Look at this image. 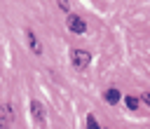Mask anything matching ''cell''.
Listing matches in <instances>:
<instances>
[{
  "instance_id": "6da1fadb",
  "label": "cell",
  "mask_w": 150,
  "mask_h": 129,
  "mask_svg": "<svg viewBox=\"0 0 150 129\" xmlns=\"http://www.w3.org/2000/svg\"><path fill=\"white\" fill-rule=\"evenodd\" d=\"M89 61H91V54L87 52V49H73L70 52V63L75 66V68H87L89 66Z\"/></svg>"
},
{
  "instance_id": "7a4b0ae2",
  "label": "cell",
  "mask_w": 150,
  "mask_h": 129,
  "mask_svg": "<svg viewBox=\"0 0 150 129\" xmlns=\"http://www.w3.org/2000/svg\"><path fill=\"white\" fill-rule=\"evenodd\" d=\"M66 23H68V28H70L73 33H77V35H82V33L87 30V23H84V21H82L80 16H75V14H68Z\"/></svg>"
},
{
  "instance_id": "3957f363",
  "label": "cell",
  "mask_w": 150,
  "mask_h": 129,
  "mask_svg": "<svg viewBox=\"0 0 150 129\" xmlns=\"http://www.w3.org/2000/svg\"><path fill=\"white\" fill-rule=\"evenodd\" d=\"M26 38H28V45H30V49H33V54H42V45H40V40L30 33V30H26Z\"/></svg>"
},
{
  "instance_id": "277c9868",
  "label": "cell",
  "mask_w": 150,
  "mask_h": 129,
  "mask_svg": "<svg viewBox=\"0 0 150 129\" xmlns=\"http://www.w3.org/2000/svg\"><path fill=\"white\" fill-rule=\"evenodd\" d=\"M30 110H33V117H35L38 122H42V120H45V115H42V106H40L38 101H30Z\"/></svg>"
},
{
  "instance_id": "5b68a950",
  "label": "cell",
  "mask_w": 150,
  "mask_h": 129,
  "mask_svg": "<svg viewBox=\"0 0 150 129\" xmlns=\"http://www.w3.org/2000/svg\"><path fill=\"white\" fill-rule=\"evenodd\" d=\"M103 96H105V101H108V103H117V101L122 99V94H120L117 89H108V91H105Z\"/></svg>"
},
{
  "instance_id": "8992f818",
  "label": "cell",
  "mask_w": 150,
  "mask_h": 129,
  "mask_svg": "<svg viewBox=\"0 0 150 129\" xmlns=\"http://www.w3.org/2000/svg\"><path fill=\"white\" fill-rule=\"evenodd\" d=\"M124 103H127V108H129V110H136V108H138V99H136V96H127V99H124Z\"/></svg>"
},
{
  "instance_id": "52a82bcc",
  "label": "cell",
  "mask_w": 150,
  "mask_h": 129,
  "mask_svg": "<svg viewBox=\"0 0 150 129\" xmlns=\"http://www.w3.org/2000/svg\"><path fill=\"white\" fill-rule=\"evenodd\" d=\"M87 129H101V127H98V122H96V117H94V115H87Z\"/></svg>"
},
{
  "instance_id": "ba28073f",
  "label": "cell",
  "mask_w": 150,
  "mask_h": 129,
  "mask_svg": "<svg viewBox=\"0 0 150 129\" xmlns=\"http://www.w3.org/2000/svg\"><path fill=\"white\" fill-rule=\"evenodd\" d=\"M141 101H143V103H148V106H150V94H148V91H145V94H141Z\"/></svg>"
},
{
  "instance_id": "9c48e42d",
  "label": "cell",
  "mask_w": 150,
  "mask_h": 129,
  "mask_svg": "<svg viewBox=\"0 0 150 129\" xmlns=\"http://www.w3.org/2000/svg\"><path fill=\"white\" fill-rule=\"evenodd\" d=\"M59 5H61V9H68V0H59Z\"/></svg>"
}]
</instances>
